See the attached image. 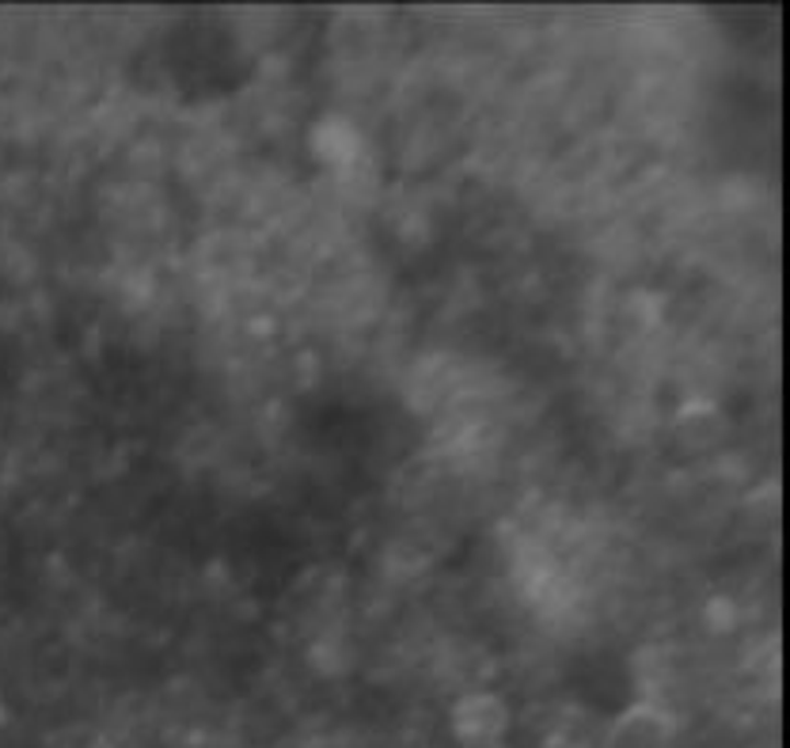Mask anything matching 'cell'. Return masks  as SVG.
I'll return each mask as SVG.
<instances>
[{
  "mask_svg": "<svg viewBox=\"0 0 790 748\" xmlns=\"http://www.w3.org/2000/svg\"><path fill=\"white\" fill-rule=\"evenodd\" d=\"M510 726V711L499 695L479 691V695H463L453 706V734L460 745L468 748H494L502 745Z\"/></svg>",
  "mask_w": 790,
  "mask_h": 748,
  "instance_id": "obj_1",
  "label": "cell"
},
{
  "mask_svg": "<svg viewBox=\"0 0 790 748\" xmlns=\"http://www.w3.org/2000/svg\"><path fill=\"white\" fill-rule=\"evenodd\" d=\"M673 714L657 703H639L616 722L612 748H662L673 737Z\"/></svg>",
  "mask_w": 790,
  "mask_h": 748,
  "instance_id": "obj_2",
  "label": "cell"
},
{
  "mask_svg": "<svg viewBox=\"0 0 790 748\" xmlns=\"http://www.w3.org/2000/svg\"><path fill=\"white\" fill-rule=\"evenodd\" d=\"M494 748H502V745H494Z\"/></svg>",
  "mask_w": 790,
  "mask_h": 748,
  "instance_id": "obj_3",
  "label": "cell"
}]
</instances>
